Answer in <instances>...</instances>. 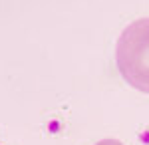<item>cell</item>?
Instances as JSON below:
<instances>
[{"label": "cell", "instance_id": "obj_1", "mask_svg": "<svg viewBox=\"0 0 149 145\" xmlns=\"http://www.w3.org/2000/svg\"><path fill=\"white\" fill-rule=\"evenodd\" d=\"M117 64L129 84L149 91V18L137 20L123 32L117 48Z\"/></svg>", "mask_w": 149, "mask_h": 145}, {"label": "cell", "instance_id": "obj_2", "mask_svg": "<svg viewBox=\"0 0 149 145\" xmlns=\"http://www.w3.org/2000/svg\"><path fill=\"white\" fill-rule=\"evenodd\" d=\"M0 145H4V143H2V141H0Z\"/></svg>", "mask_w": 149, "mask_h": 145}]
</instances>
